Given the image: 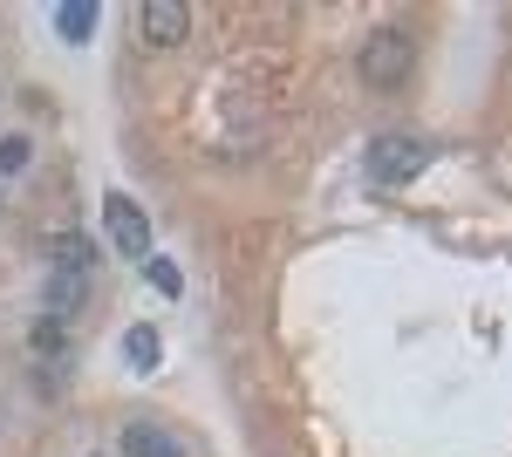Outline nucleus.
I'll use <instances>...</instances> for the list:
<instances>
[{
    "label": "nucleus",
    "instance_id": "7",
    "mask_svg": "<svg viewBox=\"0 0 512 457\" xmlns=\"http://www.w3.org/2000/svg\"><path fill=\"white\" fill-rule=\"evenodd\" d=\"M123 355H130V369H158V328L137 321V328L123 335Z\"/></svg>",
    "mask_w": 512,
    "mask_h": 457
},
{
    "label": "nucleus",
    "instance_id": "12",
    "mask_svg": "<svg viewBox=\"0 0 512 457\" xmlns=\"http://www.w3.org/2000/svg\"><path fill=\"white\" fill-rule=\"evenodd\" d=\"M76 301H82V273H62V280H48V307H55V314H69Z\"/></svg>",
    "mask_w": 512,
    "mask_h": 457
},
{
    "label": "nucleus",
    "instance_id": "2",
    "mask_svg": "<svg viewBox=\"0 0 512 457\" xmlns=\"http://www.w3.org/2000/svg\"><path fill=\"white\" fill-rule=\"evenodd\" d=\"M431 157H437L431 137H376L362 164H369V178H376V185H410L417 171H431Z\"/></svg>",
    "mask_w": 512,
    "mask_h": 457
},
{
    "label": "nucleus",
    "instance_id": "8",
    "mask_svg": "<svg viewBox=\"0 0 512 457\" xmlns=\"http://www.w3.org/2000/svg\"><path fill=\"white\" fill-rule=\"evenodd\" d=\"M48 253L62 260L69 273H82V267H96V246L82 239V232H62V239H48Z\"/></svg>",
    "mask_w": 512,
    "mask_h": 457
},
{
    "label": "nucleus",
    "instance_id": "9",
    "mask_svg": "<svg viewBox=\"0 0 512 457\" xmlns=\"http://www.w3.org/2000/svg\"><path fill=\"white\" fill-rule=\"evenodd\" d=\"M144 280H151V287H158L164 301H178V294H185V273L171 267V260H144Z\"/></svg>",
    "mask_w": 512,
    "mask_h": 457
},
{
    "label": "nucleus",
    "instance_id": "5",
    "mask_svg": "<svg viewBox=\"0 0 512 457\" xmlns=\"http://www.w3.org/2000/svg\"><path fill=\"white\" fill-rule=\"evenodd\" d=\"M123 457H185V451H178V437L158 430V423H130L123 430Z\"/></svg>",
    "mask_w": 512,
    "mask_h": 457
},
{
    "label": "nucleus",
    "instance_id": "10",
    "mask_svg": "<svg viewBox=\"0 0 512 457\" xmlns=\"http://www.w3.org/2000/svg\"><path fill=\"white\" fill-rule=\"evenodd\" d=\"M28 348H35V355H62V348H69V328H62V321H35V328H28Z\"/></svg>",
    "mask_w": 512,
    "mask_h": 457
},
{
    "label": "nucleus",
    "instance_id": "4",
    "mask_svg": "<svg viewBox=\"0 0 512 457\" xmlns=\"http://www.w3.org/2000/svg\"><path fill=\"white\" fill-rule=\"evenodd\" d=\"M137 28H144L151 48H178V41L192 35V7L185 0H144L137 7Z\"/></svg>",
    "mask_w": 512,
    "mask_h": 457
},
{
    "label": "nucleus",
    "instance_id": "6",
    "mask_svg": "<svg viewBox=\"0 0 512 457\" xmlns=\"http://www.w3.org/2000/svg\"><path fill=\"white\" fill-rule=\"evenodd\" d=\"M55 28H62V41H89V28H96V0H62V7H55Z\"/></svg>",
    "mask_w": 512,
    "mask_h": 457
},
{
    "label": "nucleus",
    "instance_id": "3",
    "mask_svg": "<svg viewBox=\"0 0 512 457\" xmlns=\"http://www.w3.org/2000/svg\"><path fill=\"white\" fill-rule=\"evenodd\" d=\"M103 232H110V246H117L123 260H151V219H144V205L137 198H123V191H110L103 198Z\"/></svg>",
    "mask_w": 512,
    "mask_h": 457
},
{
    "label": "nucleus",
    "instance_id": "11",
    "mask_svg": "<svg viewBox=\"0 0 512 457\" xmlns=\"http://www.w3.org/2000/svg\"><path fill=\"white\" fill-rule=\"evenodd\" d=\"M28 157H35V144H28V137H0V178L28 171Z\"/></svg>",
    "mask_w": 512,
    "mask_h": 457
},
{
    "label": "nucleus",
    "instance_id": "1",
    "mask_svg": "<svg viewBox=\"0 0 512 457\" xmlns=\"http://www.w3.org/2000/svg\"><path fill=\"white\" fill-rule=\"evenodd\" d=\"M417 69V41L410 28H376V35L355 48V76L369 82V89H403Z\"/></svg>",
    "mask_w": 512,
    "mask_h": 457
}]
</instances>
